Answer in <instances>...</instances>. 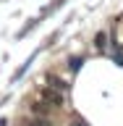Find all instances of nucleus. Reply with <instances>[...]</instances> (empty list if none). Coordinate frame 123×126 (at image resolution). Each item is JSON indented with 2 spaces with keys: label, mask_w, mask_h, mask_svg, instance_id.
<instances>
[{
  "label": "nucleus",
  "mask_w": 123,
  "mask_h": 126,
  "mask_svg": "<svg viewBox=\"0 0 123 126\" xmlns=\"http://www.w3.org/2000/svg\"><path fill=\"white\" fill-rule=\"evenodd\" d=\"M39 100L50 105V108H63L66 105V97H63L60 89H55V87H42L39 89Z\"/></svg>",
  "instance_id": "nucleus-1"
},
{
  "label": "nucleus",
  "mask_w": 123,
  "mask_h": 126,
  "mask_svg": "<svg viewBox=\"0 0 123 126\" xmlns=\"http://www.w3.org/2000/svg\"><path fill=\"white\" fill-rule=\"evenodd\" d=\"M94 47H97L100 53L108 47V34H105V32H100V34H97V39H94Z\"/></svg>",
  "instance_id": "nucleus-2"
},
{
  "label": "nucleus",
  "mask_w": 123,
  "mask_h": 126,
  "mask_svg": "<svg viewBox=\"0 0 123 126\" xmlns=\"http://www.w3.org/2000/svg\"><path fill=\"white\" fill-rule=\"evenodd\" d=\"M81 63H84V58H71V71H79Z\"/></svg>",
  "instance_id": "nucleus-3"
},
{
  "label": "nucleus",
  "mask_w": 123,
  "mask_h": 126,
  "mask_svg": "<svg viewBox=\"0 0 123 126\" xmlns=\"http://www.w3.org/2000/svg\"><path fill=\"white\" fill-rule=\"evenodd\" d=\"M50 87H55V89H60V92H63V87H66V84H63L60 79H55V76H50Z\"/></svg>",
  "instance_id": "nucleus-4"
},
{
  "label": "nucleus",
  "mask_w": 123,
  "mask_h": 126,
  "mask_svg": "<svg viewBox=\"0 0 123 126\" xmlns=\"http://www.w3.org/2000/svg\"><path fill=\"white\" fill-rule=\"evenodd\" d=\"M34 126H50V121H37Z\"/></svg>",
  "instance_id": "nucleus-5"
}]
</instances>
